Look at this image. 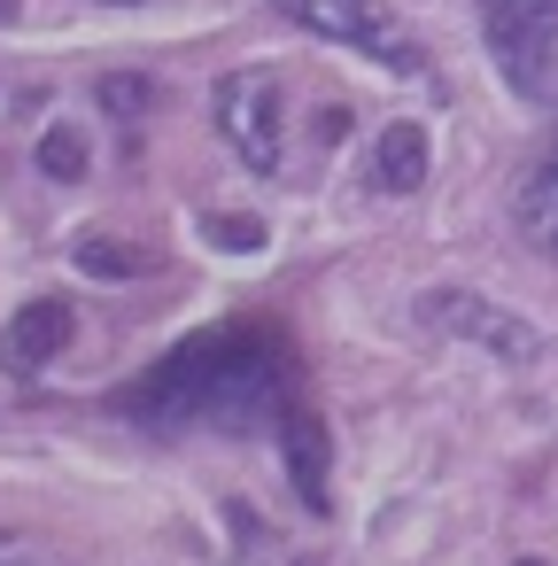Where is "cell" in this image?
Wrapping results in <instances>:
<instances>
[{
  "instance_id": "obj_1",
  "label": "cell",
  "mask_w": 558,
  "mask_h": 566,
  "mask_svg": "<svg viewBox=\"0 0 558 566\" xmlns=\"http://www.w3.org/2000/svg\"><path fill=\"white\" fill-rule=\"evenodd\" d=\"M280 380H287V349L256 318H233V326H210V334L179 342L156 373H140L133 380V419H148V427H187V419L256 427L280 403Z\"/></svg>"
},
{
  "instance_id": "obj_7",
  "label": "cell",
  "mask_w": 558,
  "mask_h": 566,
  "mask_svg": "<svg viewBox=\"0 0 558 566\" xmlns=\"http://www.w3.org/2000/svg\"><path fill=\"white\" fill-rule=\"evenodd\" d=\"M71 303L63 295H40V303H24L17 311V326L9 334H0V357H9L17 373H40V365H55L63 349H71Z\"/></svg>"
},
{
  "instance_id": "obj_4",
  "label": "cell",
  "mask_w": 558,
  "mask_h": 566,
  "mask_svg": "<svg viewBox=\"0 0 558 566\" xmlns=\"http://www.w3.org/2000/svg\"><path fill=\"white\" fill-rule=\"evenodd\" d=\"M210 109H218V133L233 140V156L256 179H272L280 171V78L272 71H225Z\"/></svg>"
},
{
  "instance_id": "obj_2",
  "label": "cell",
  "mask_w": 558,
  "mask_h": 566,
  "mask_svg": "<svg viewBox=\"0 0 558 566\" xmlns=\"http://www.w3.org/2000/svg\"><path fill=\"white\" fill-rule=\"evenodd\" d=\"M481 32L512 94L527 102L558 94V0H481Z\"/></svg>"
},
{
  "instance_id": "obj_9",
  "label": "cell",
  "mask_w": 558,
  "mask_h": 566,
  "mask_svg": "<svg viewBox=\"0 0 558 566\" xmlns=\"http://www.w3.org/2000/svg\"><path fill=\"white\" fill-rule=\"evenodd\" d=\"M71 264H78L86 280H148V272H156V256H148L140 241H117V233H86V241L71 249Z\"/></svg>"
},
{
  "instance_id": "obj_5",
  "label": "cell",
  "mask_w": 558,
  "mask_h": 566,
  "mask_svg": "<svg viewBox=\"0 0 558 566\" xmlns=\"http://www.w3.org/2000/svg\"><path fill=\"white\" fill-rule=\"evenodd\" d=\"M419 326H434V334H450V342H481V349H496V357H512V365H527V357L543 349L527 318H512L504 303H488V295H473V287H427V295H419Z\"/></svg>"
},
{
  "instance_id": "obj_14",
  "label": "cell",
  "mask_w": 558,
  "mask_h": 566,
  "mask_svg": "<svg viewBox=\"0 0 558 566\" xmlns=\"http://www.w3.org/2000/svg\"><path fill=\"white\" fill-rule=\"evenodd\" d=\"M9 17H17V0H0V24H9Z\"/></svg>"
},
{
  "instance_id": "obj_8",
  "label": "cell",
  "mask_w": 558,
  "mask_h": 566,
  "mask_svg": "<svg viewBox=\"0 0 558 566\" xmlns=\"http://www.w3.org/2000/svg\"><path fill=\"white\" fill-rule=\"evenodd\" d=\"M372 179H380V195H419L427 187V133L419 125H388L372 140Z\"/></svg>"
},
{
  "instance_id": "obj_11",
  "label": "cell",
  "mask_w": 558,
  "mask_h": 566,
  "mask_svg": "<svg viewBox=\"0 0 558 566\" xmlns=\"http://www.w3.org/2000/svg\"><path fill=\"white\" fill-rule=\"evenodd\" d=\"M40 171H48L55 187H78V179H86V133H78V125H48V133H40Z\"/></svg>"
},
{
  "instance_id": "obj_12",
  "label": "cell",
  "mask_w": 558,
  "mask_h": 566,
  "mask_svg": "<svg viewBox=\"0 0 558 566\" xmlns=\"http://www.w3.org/2000/svg\"><path fill=\"white\" fill-rule=\"evenodd\" d=\"M94 102H102L109 117H148V109H156V86H148V78H133V71H117V78H102V86H94Z\"/></svg>"
},
{
  "instance_id": "obj_16",
  "label": "cell",
  "mask_w": 558,
  "mask_h": 566,
  "mask_svg": "<svg viewBox=\"0 0 558 566\" xmlns=\"http://www.w3.org/2000/svg\"><path fill=\"white\" fill-rule=\"evenodd\" d=\"M519 566H535V558H519Z\"/></svg>"
},
{
  "instance_id": "obj_6",
  "label": "cell",
  "mask_w": 558,
  "mask_h": 566,
  "mask_svg": "<svg viewBox=\"0 0 558 566\" xmlns=\"http://www.w3.org/2000/svg\"><path fill=\"white\" fill-rule=\"evenodd\" d=\"M280 458H287V481H295L303 512H334V481H326L334 434H326V419L310 403H280Z\"/></svg>"
},
{
  "instance_id": "obj_15",
  "label": "cell",
  "mask_w": 558,
  "mask_h": 566,
  "mask_svg": "<svg viewBox=\"0 0 558 566\" xmlns=\"http://www.w3.org/2000/svg\"><path fill=\"white\" fill-rule=\"evenodd\" d=\"M117 9H133V0H117Z\"/></svg>"
},
{
  "instance_id": "obj_10",
  "label": "cell",
  "mask_w": 558,
  "mask_h": 566,
  "mask_svg": "<svg viewBox=\"0 0 558 566\" xmlns=\"http://www.w3.org/2000/svg\"><path fill=\"white\" fill-rule=\"evenodd\" d=\"M519 233H527L535 249H550V256H558V164H550V171H535V179L519 187Z\"/></svg>"
},
{
  "instance_id": "obj_3",
  "label": "cell",
  "mask_w": 558,
  "mask_h": 566,
  "mask_svg": "<svg viewBox=\"0 0 558 566\" xmlns=\"http://www.w3.org/2000/svg\"><path fill=\"white\" fill-rule=\"evenodd\" d=\"M272 9L295 17L303 32L334 40V48H357V55L396 63V71H419V48H411V32L396 24L388 0H272Z\"/></svg>"
},
{
  "instance_id": "obj_13",
  "label": "cell",
  "mask_w": 558,
  "mask_h": 566,
  "mask_svg": "<svg viewBox=\"0 0 558 566\" xmlns=\"http://www.w3.org/2000/svg\"><path fill=\"white\" fill-rule=\"evenodd\" d=\"M202 233H210L218 249H256V241H264V226H256V218H210Z\"/></svg>"
}]
</instances>
